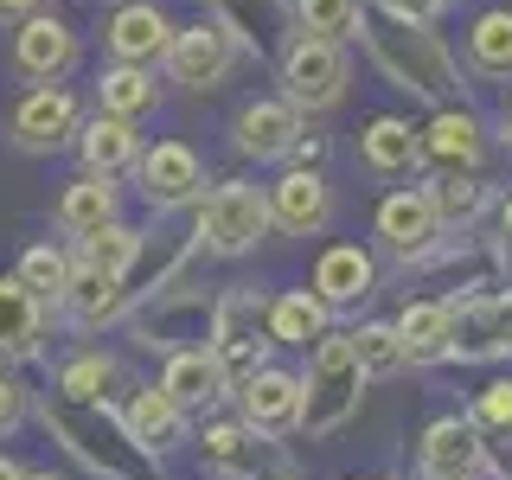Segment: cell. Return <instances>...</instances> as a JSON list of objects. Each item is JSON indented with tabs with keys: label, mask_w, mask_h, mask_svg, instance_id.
<instances>
[{
	"label": "cell",
	"mask_w": 512,
	"mask_h": 480,
	"mask_svg": "<svg viewBox=\"0 0 512 480\" xmlns=\"http://www.w3.org/2000/svg\"><path fill=\"white\" fill-rule=\"evenodd\" d=\"M359 32H365V45H372L378 71L391 77L397 90H416V96H429V103H448V96H455V58H448V45L429 26L384 13V20H359Z\"/></svg>",
	"instance_id": "cell-1"
},
{
	"label": "cell",
	"mask_w": 512,
	"mask_h": 480,
	"mask_svg": "<svg viewBox=\"0 0 512 480\" xmlns=\"http://www.w3.org/2000/svg\"><path fill=\"white\" fill-rule=\"evenodd\" d=\"M365 397V365L352 340H314L308 378H301V429L308 436H333Z\"/></svg>",
	"instance_id": "cell-2"
},
{
	"label": "cell",
	"mask_w": 512,
	"mask_h": 480,
	"mask_svg": "<svg viewBox=\"0 0 512 480\" xmlns=\"http://www.w3.org/2000/svg\"><path fill=\"white\" fill-rule=\"evenodd\" d=\"M282 96L295 109H333L346 96V52L340 39H320V32H295V39L282 45Z\"/></svg>",
	"instance_id": "cell-3"
},
{
	"label": "cell",
	"mask_w": 512,
	"mask_h": 480,
	"mask_svg": "<svg viewBox=\"0 0 512 480\" xmlns=\"http://www.w3.org/2000/svg\"><path fill=\"white\" fill-rule=\"evenodd\" d=\"M263 231H269V192H256V186L231 180L199 205V244L212 256H244L263 244Z\"/></svg>",
	"instance_id": "cell-4"
},
{
	"label": "cell",
	"mask_w": 512,
	"mask_h": 480,
	"mask_svg": "<svg viewBox=\"0 0 512 480\" xmlns=\"http://www.w3.org/2000/svg\"><path fill=\"white\" fill-rule=\"evenodd\" d=\"M436 237H442V218H436V199H429V186L423 192H391V199L378 205V244L397 256V263H423L429 250H436Z\"/></svg>",
	"instance_id": "cell-5"
},
{
	"label": "cell",
	"mask_w": 512,
	"mask_h": 480,
	"mask_svg": "<svg viewBox=\"0 0 512 480\" xmlns=\"http://www.w3.org/2000/svg\"><path fill=\"white\" fill-rule=\"evenodd\" d=\"M231 58H237V39L218 20H199V26L173 32L167 71H173V84H186V90H218L224 71H231Z\"/></svg>",
	"instance_id": "cell-6"
},
{
	"label": "cell",
	"mask_w": 512,
	"mask_h": 480,
	"mask_svg": "<svg viewBox=\"0 0 512 480\" xmlns=\"http://www.w3.org/2000/svg\"><path fill=\"white\" fill-rule=\"evenodd\" d=\"M141 167V199L173 212V205H192L205 192V160L186 148V141H154L148 154L135 160Z\"/></svg>",
	"instance_id": "cell-7"
},
{
	"label": "cell",
	"mask_w": 512,
	"mask_h": 480,
	"mask_svg": "<svg viewBox=\"0 0 512 480\" xmlns=\"http://www.w3.org/2000/svg\"><path fill=\"white\" fill-rule=\"evenodd\" d=\"M237 404H244V423L256 436H288V429H301V378L282 365H256L237 384Z\"/></svg>",
	"instance_id": "cell-8"
},
{
	"label": "cell",
	"mask_w": 512,
	"mask_h": 480,
	"mask_svg": "<svg viewBox=\"0 0 512 480\" xmlns=\"http://www.w3.org/2000/svg\"><path fill=\"white\" fill-rule=\"evenodd\" d=\"M77 96L58 90V84H39L20 96V109H13V141H20L26 154H52L64 141H77Z\"/></svg>",
	"instance_id": "cell-9"
},
{
	"label": "cell",
	"mask_w": 512,
	"mask_h": 480,
	"mask_svg": "<svg viewBox=\"0 0 512 480\" xmlns=\"http://www.w3.org/2000/svg\"><path fill=\"white\" fill-rule=\"evenodd\" d=\"M173 32H180V26H173L154 0H128V7L109 13L103 45L116 52V64H148V71H154V58L173 52Z\"/></svg>",
	"instance_id": "cell-10"
},
{
	"label": "cell",
	"mask_w": 512,
	"mask_h": 480,
	"mask_svg": "<svg viewBox=\"0 0 512 480\" xmlns=\"http://www.w3.org/2000/svg\"><path fill=\"white\" fill-rule=\"evenodd\" d=\"M295 135H301V109L288 96H256V103H244L231 116V141L250 160H288Z\"/></svg>",
	"instance_id": "cell-11"
},
{
	"label": "cell",
	"mask_w": 512,
	"mask_h": 480,
	"mask_svg": "<svg viewBox=\"0 0 512 480\" xmlns=\"http://www.w3.org/2000/svg\"><path fill=\"white\" fill-rule=\"evenodd\" d=\"M448 352H461V359H506L512 352V288L480 295V301H455Z\"/></svg>",
	"instance_id": "cell-12"
},
{
	"label": "cell",
	"mask_w": 512,
	"mask_h": 480,
	"mask_svg": "<svg viewBox=\"0 0 512 480\" xmlns=\"http://www.w3.org/2000/svg\"><path fill=\"white\" fill-rule=\"evenodd\" d=\"M13 64H20V77H32V84H58L77 64V32L64 20H52V13H32L13 32Z\"/></svg>",
	"instance_id": "cell-13"
},
{
	"label": "cell",
	"mask_w": 512,
	"mask_h": 480,
	"mask_svg": "<svg viewBox=\"0 0 512 480\" xmlns=\"http://www.w3.org/2000/svg\"><path fill=\"white\" fill-rule=\"evenodd\" d=\"M327 218H333V192L314 167H295L269 186V224H282L295 237H314V231H327Z\"/></svg>",
	"instance_id": "cell-14"
},
{
	"label": "cell",
	"mask_w": 512,
	"mask_h": 480,
	"mask_svg": "<svg viewBox=\"0 0 512 480\" xmlns=\"http://www.w3.org/2000/svg\"><path fill=\"white\" fill-rule=\"evenodd\" d=\"M480 468V423L474 416H436L423 429V474L429 480H468Z\"/></svg>",
	"instance_id": "cell-15"
},
{
	"label": "cell",
	"mask_w": 512,
	"mask_h": 480,
	"mask_svg": "<svg viewBox=\"0 0 512 480\" xmlns=\"http://www.w3.org/2000/svg\"><path fill=\"white\" fill-rule=\"evenodd\" d=\"M480 122H474V109H455V103H442L436 109V122L423 128V160H436L442 173H474L480 167Z\"/></svg>",
	"instance_id": "cell-16"
},
{
	"label": "cell",
	"mask_w": 512,
	"mask_h": 480,
	"mask_svg": "<svg viewBox=\"0 0 512 480\" xmlns=\"http://www.w3.org/2000/svg\"><path fill=\"white\" fill-rule=\"evenodd\" d=\"M77 154H84V173H103V180H116L122 167H135L141 160V141H135V122L128 116H96L77 128Z\"/></svg>",
	"instance_id": "cell-17"
},
{
	"label": "cell",
	"mask_w": 512,
	"mask_h": 480,
	"mask_svg": "<svg viewBox=\"0 0 512 480\" xmlns=\"http://www.w3.org/2000/svg\"><path fill=\"white\" fill-rule=\"evenodd\" d=\"M372 276L378 269L359 244H333V250H320V263H314V295L327 301V308H352V301L372 295Z\"/></svg>",
	"instance_id": "cell-18"
},
{
	"label": "cell",
	"mask_w": 512,
	"mask_h": 480,
	"mask_svg": "<svg viewBox=\"0 0 512 480\" xmlns=\"http://www.w3.org/2000/svg\"><path fill=\"white\" fill-rule=\"evenodd\" d=\"M224 384H231V378H224L218 352H199V346H192V352H173L167 372H160V391H167L180 410H205Z\"/></svg>",
	"instance_id": "cell-19"
},
{
	"label": "cell",
	"mask_w": 512,
	"mask_h": 480,
	"mask_svg": "<svg viewBox=\"0 0 512 480\" xmlns=\"http://www.w3.org/2000/svg\"><path fill=\"white\" fill-rule=\"evenodd\" d=\"M122 301H128L122 276H103V269H84V263H77V269H71V288L58 295V308L71 314L77 327H103V320L122 314Z\"/></svg>",
	"instance_id": "cell-20"
},
{
	"label": "cell",
	"mask_w": 512,
	"mask_h": 480,
	"mask_svg": "<svg viewBox=\"0 0 512 480\" xmlns=\"http://www.w3.org/2000/svg\"><path fill=\"white\" fill-rule=\"evenodd\" d=\"M327 301L314 295V288H288V295L269 301V340H282V346H314V340H327Z\"/></svg>",
	"instance_id": "cell-21"
},
{
	"label": "cell",
	"mask_w": 512,
	"mask_h": 480,
	"mask_svg": "<svg viewBox=\"0 0 512 480\" xmlns=\"http://www.w3.org/2000/svg\"><path fill=\"white\" fill-rule=\"evenodd\" d=\"M39 320H45V301L20 276H0V359H26L39 346Z\"/></svg>",
	"instance_id": "cell-22"
},
{
	"label": "cell",
	"mask_w": 512,
	"mask_h": 480,
	"mask_svg": "<svg viewBox=\"0 0 512 480\" xmlns=\"http://www.w3.org/2000/svg\"><path fill=\"white\" fill-rule=\"evenodd\" d=\"M359 154L372 173H410L416 160H423V135L404 122V116H372L359 135Z\"/></svg>",
	"instance_id": "cell-23"
},
{
	"label": "cell",
	"mask_w": 512,
	"mask_h": 480,
	"mask_svg": "<svg viewBox=\"0 0 512 480\" xmlns=\"http://www.w3.org/2000/svg\"><path fill=\"white\" fill-rule=\"evenodd\" d=\"M397 333H404L410 365L448 359V333H455V301H410V308L397 314Z\"/></svg>",
	"instance_id": "cell-24"
},
{
	"label": "cell",
	"mask_w": 512,
	"mask_h": 480,
	"mask_svg": "<svg viewBox=\"0 0 512 480\" xmlns=\"http://www.w3.org/2000/svg\"><path fill=\"white\" fill-rule=\"evenodd\" d=\"M186 429V410L173 404L160 384H148V391H135V404H128V436H135L141 448H154V455H167L173 442H180Z\"/></svg>",
	"instance_id": "cell-25"
},
{
	"label": "cell",
	"mask_w": 512,
	"mask_h": 480,
	"mask_svg": "<svg viewBox=\"0 0 512 480\" xmlns=\"http://www.w3.org/2000/svg\"><path fill=\"white\" fill-rule=\"evenodd\" d=\"M160 103V84H154V71L148 64H116V71H103L96 77V109L103 116H148V109Z\"/></svg>",
	"instance_id": "cell-26"
},
{
	"label": "cell",
	"mask_w": 512,
	"mask_h": 480,
	"mask_svg": "<svg viewBox=\"0 0 512 480\" xmlns=\"http://www.w3.org/2000/svg\"><path fill=\"white\" fill-rule=\"evenodd\" d=\"M116 218V186L103 180V173H84L77 186H64V199H58V224L71 237H90L96 224H109Z\"/></svg>",
	"instance_id": "cell-27"
},
{
	"label": "cell",
	"mask_w": 512,
	"mask_h": 480,
	"mask_svg": "<svg viewBox=\"0 0 512 480\" xmlns=\"http://www.w3.org/2000/svg\"><path fill=\"white\" fill-rule=\"evenodd\" d=\"M135 250H141V237L128 231L122 218H109V224H96L90 237H77V263H84V269H103V276H128Z\"/></svg>",
	"instance_id": "cell-28"
},
{
	"label": "cell",
	"mask_w": 512,
	"mask_h": 480,
	"mask_svg": "<svg viewBox=\"0 0 512 480\" xmlns=\"http://www.w3.org/2000/svg\"><path fill=\"white\" fill-rule=\"evenodd\" d=\"M468 58H474V71H487V77H512V7L480 13L474 32H468Z\"/></svg>",
	"instance_id": "cell-29"
},
{
	"label": "cell",
	"mask_w": 512,
	"mask_h": 480,
	"mask_svg": "<svg viewBox=\"0 0 512 480\" xmlns=\"http://www.w3.org/2000/svg\"><path fill=\"white\" fill-rule=\"evenodd\" d=\"M352 352H359L365 378H384V372H404L410 352H404V333H397V320H372V327H352L346 333Z\"/></svg>",
	"instance_id": "cell-30"
},
{
	"label": "cell",
	"mask_w": 512,
	"mask_h": 480,
	"mask_svg": "<svg viewBox=\"0 0 512 480\" xmlns=\"http://www.w3.org/2000/svg\"><path fill=\"white\" fill-rule=\"evenodd\" d=\"M218 7V26L231 32H244L250 45H263V39H276L282 32V20H288V0H212Z\"/></svg>",
	"instance_id": "cell-31"
},
{
	"label": "cell",
	"mask_w": 512,
	"mask_h": 480,
	"mask_svg": "<svg viewBox=\"0 0 512 480\" xmlns=\"http://www.w3.org/2000/svg\"><path fill=\"white\" fill-rule=\"evenodd\" d=\"M71 269H77V263H71L58 244H32V250L20 256V269H13V276H20L39 301H58L64 288H71Z\"/></svg>",
	"instance_id": "cell-32"
},
{
	"label": "cell",
	"mask_w": 512,
	"mask_h": 480,
	"mask_svg": "<svg viewBox=\"0 0 512 480\" xmlns=\"http://www.w3.org/2000/svg\"><path fill=\"white\" fill-rule=\"evenodd\" d=\"M295 20H301V32H320V39H352L365 7L359 0H295Z\"/></svg>",
	"instance_id": "cell-33"
},
{
	"label": "cell",
	"mask_w": 512,
	"mask_h": 480,
	"mask_svg": "<svg viewBox=\"0 0 512 480\" xmlns=\"http://www.w3.org/2000/svg\"><path fill=\"white\" fill-rule=\"evenodd\" d=\"M429 199H436V218H442V231H448V224H468L480 205H487V186H480L474 173H448V180L429 186Z\"/></svg>",
	"instance_id": "cell-34"
},
{
	"label": "cell",
	"mask_w": 512,
	"mask_h": 480,
	"mask_svg": "<svg viewBox=\"0 0 512 480\" xmlns=\"http://www.w3.org/2000/svg\"><path fill=\"white\" fill-rule=\"evenodd\" d=\"M109 378H116V372H109V359H103V352H90V359H71V365H64V397H77V404H90V397H103V384Z\"/></svg>",
	"instance_id": "cell-35"
},
{
	"label": "cell",
	"mask_w": 512,
	"mask_h": 480,
	"mask_svg": "<svg viewBox=\"0 0 512 480\" xmlns=\"http://www.w3.org/2000/svg\"><path fill=\"white\" fill-rule=\"evenodd\" d=\"M256 429L250 423H212L205 429V455L218 461V468H244V448H250Z\"/></svg>",
	"instance_id": "cell-36"
},
{
	"label": "cell",
	"mask_w": 512,
	"mask_h": 480,
	"mask_svg": "<svg viewBox=\"0 0 512 480\" xmlns=\"http://www.w3.org/2000/svg\"><path fill=\"white\" fill-rule=\"evenodd\" d=\"M474 423L480 429H512V378L487 384V391L474 397Z\"/></svg>",
	"instance_id": "cell-37"
},
{
	"label": "cell",
	"mask_w": 512,
	"mask_h": 480,
	"mask_svg": "<svg viewBox=\"0 0 512 480\" xmlns=\"http://www.w3.org/2000/svg\"><path fill=\"white\" fill-rule=\"evenodd\" d=\"M442 7H448V0H378V13H391V20H416V26H429Z\"/></svg>",
	"instance_id": "cell-38"
},
{
	"label": "cell",
	"mask_w": 512,
	"mask_h": 480,
	"mask_svg": "<svg viewBox=\"0 0 512 480\" xmlns=\"http://www.w3.org/2000/svg\"><path fill=\"white\" fill-rule=\"evenodd\" d=\"M20 416H26V391H20L13 378H0V436H7V429L20 423Z\"/></svg>",
	"instance_id": "cell-39"
},
{
	"label": "cell",
	"mask_w": 512,
	"mask_h": 480,
	"mask_svg": "<svg viewBox=\"0 0 512 480\" xmlns=\"http://www.w3.org/2000/svg\"><path fill=\"white\" fill-rule=\"evenodd\" d=\"M320 154H327V141L308 135V128H301V135H295V148H288V160H295V167H320Z\"/></svg>",
	"instance_id": "cell-40"
},
{
	"label": "cell",
	"mask_w": 512,
	"mask_h": 480,
	"mask_svg": "<svg viewBox=\"0 0 512 480\" xmlns=\"http://www.w3.org/2000/svg\"><path fill=\"white\" fill-rule=\"evenodd\" d=\"M45 0H0V20H32Z\"/></svg>",
	"instance_id": "cell-41"
},
{
	"label": "cell",
	"mask_w": 512,
	"mask_h": 480,
	"mask_svg": "<svg viewBox=\"0 0 512 480\" xmlns=\"http://www.w3.org/2000/svg\"><path fill=\"white\" fill-rule=\"evenodd\" d=\"M0 480H26V468H20V461H7V455H0Z\"/></svg>",
	"instance_id": "cell-42"
},
{
	"label": "cell",
	"mask_w": 512,
	"mask_h": 480,
	"mask_svg": "<svg viewBox=\"0 0 512 480\" xmlns=\"http://www.w3.org/2000/svg\"><path fill=\"white\" fill-rule=\"evenodd\" d=\"M500 224H506V237H512V199H506V205H500Z\"/></svg>",
	"instance_id": "cell-43"
},
{
	"label": "cell",
	"mask_w": 512,
	"mask_h": 480,
	"mask_svg": "<svg viewBox=\"0 0 512 480\" xmlns=\"http://www.w3.org/2000/svg\"><path fill=\"white\" fill-rule=\"evenodd\" d=\"M506 135H512V103H506Z\"/></svg>",
	"instance_id": "cell-44"
},
{
	"label": "cell",
	"mask_w": 512,
	"mask_h": 480,
	"mask_svg": "<svg viewBox=\"0 0 512 480\" xmlns=\"http://www.w3.org/2000/svg\"><path fill=\"white\" fill-rule=\"evenodd\" d=\"M26 480H52V474H26Z\"/></svg>",
	"instance_id": "cell-45"
}]
</instances>
